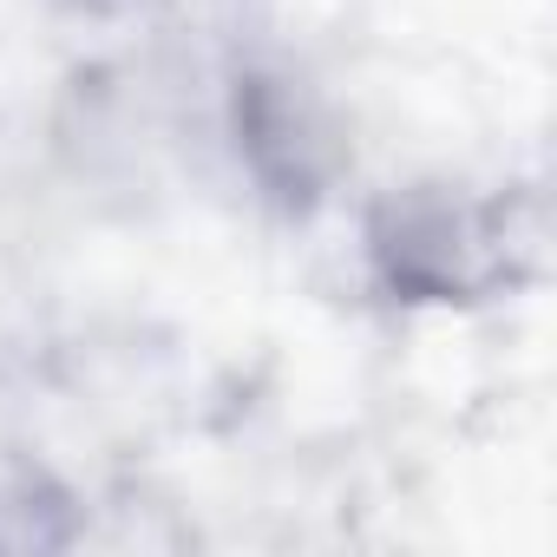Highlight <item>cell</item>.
I'll use <instances>...</instances> for the list:
<instances>
[{"label": "cell", "instance_id": "obj_1", "mask_svg": "<svg viewBox=\"0 0 557 557\" xmlns=\"http://www.w3.org/2000/svg\"><path fill=\"white\" fill-rule=\"evenodd\" d=\"M374 256L394 289H420V296L446 302L453 289H472V256H479L472 216L453 197L420 190L374 223Z\"/></svg>", "mask_w": 557, "mask_h": 557}]
</instances>
